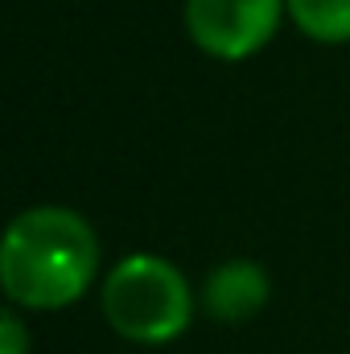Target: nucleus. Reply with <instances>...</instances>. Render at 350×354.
Returning a JSON list of instances; mask_svg holds the SVG:
<instances>
[{
	"label": "nucleus",
	"mask_w": 350,
	"mask_h": 354,
	"mask_svg": "<svg viewBox=\"0 0 350 354\" xmlns=\"http://www.w3.org/2000/svg\"><path fill=\"white\" fill-rule=\"evenodd\" d=\"M103 264L99 231L71 206L42 202L21 210L0 243V288L8 305L58 313L83 301Z\"/></svg>",
	"instance_id": "obj_1"
},
{
	"label": "nucleus",
	"mask_w": 350,
	"mask_h": 354,
	"mask_svg": "<svg viewBox=\"0 0 350 354\" xmlns=\"http://www.w3.org/2000/svg\"><path fill=\"white\" fill-rule=\"evenodd\" d=\"M288 21L301 37L317 46H347L350 41V0H284Z\"/></svg>",
	"instance_id": "obj_5"
},
{
	"label": "nucleus",
	"mask_w": 350,
	"mask_h": 354,
	"mask_svg": "<svg viewBox=\"0 0 350 354\" xmlns=\"http://www.w3.org/2000/svg\"><path fill=\"white\" fill-rule=\"evenodd\" d=\"M288 17L284 0H185V37L214 62H248Z\"/></svg>",
	"instance_id": "obj_3"
},
{
	"label": "nucleus",
	"mask_w": 350,
	"mask_h": 354,
	"mask_svg": "<svg viewBox=\"0 0 350 354\" xmlns=\"http://www.w3.org/2000/svg\"><path fill=\"white\" fill-rule=\"evenodd\" d=\"M268 297H272V280H268L264 264L243 260V256L214 264L206 272V280H202V292H198L206 317H214L223 326L252 322L268 305Z\"/></svg>",
	"instance_id": "obj_4"
},
{
	"label": "nucleus",
	"mask_w": 350,
	"mask_h": 354,
	"mask_svg": "<svg viewBox=\"0 0 350 354\" xmlns=\"http://www.w3.org/2000/svg\"><path fill=\"white\" fill-rule=\"evenodd\" d=\"M33 351V338H29V326L21 317L17 305H8L0 313V354H29Z\"/></svg>",
	"instance_id": "obj_6"
},
{
	"label": "nucleus",
	"mask_w": 350,
	"mask_h": 354,
	"mask_svg": "<svg viewBox=\"0 0 350 354\" xmlns=\"http://www.w3.org/2000/svg\"><path fill=\"white\" fill-rule=\"evenodd\" d=\"M99 309L124 342L169 346L194 322V288L174 260L132 252L103 272Z\"/></svg>",
	"instance_id": "obj_2"
}]
</instances>
